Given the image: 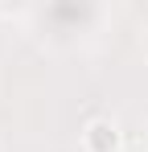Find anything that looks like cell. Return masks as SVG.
Segmentation results:
<instances>
[{"label":"cell","mask_w":148,"mask_h":152,"mask_svg":"<svg viewBox=\"0 0 148 152\" xmlns=\"http://www.w3.org/2000/svg\"><path fill=\"white\" fill-rule=\"evenodd\" d=\"M119 148H123V132L115 119L95 115L82 124V152H119Z\"/></svg>","instance_id":"cell-1"}]
</instances>
